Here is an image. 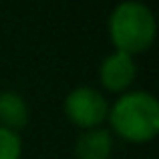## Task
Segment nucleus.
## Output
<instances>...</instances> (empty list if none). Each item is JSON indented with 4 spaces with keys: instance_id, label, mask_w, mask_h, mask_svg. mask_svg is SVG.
Instances as JSON below:
<instances>
[{
    "instance_id": "nucleus-1",
    "label": "nucleus",
    "mask_w": 159,
    "mask_h": 159,
    "mask_svg": "<svg viewBox=\"0 0 159 159\" xmlns=\"http://www.w3.org/2000/svg\"><path fill=\"white\" fill-rule=\"evenodd\" d=\"M117 135L129 141H149L159 131V103L147 91H127L107 113Z\"/></svg>"
},
{
    "instance_id": "nucleus-6",
    "label": "nucleus",
    "mask_w": 159,
    "mask_h": 159,
    "mask_svg": "<svg viewBox=\"0 0 159 159\" xmlns=\"http://www.w3.org/2000/svg\"><path fill=\"white\" fill-rule=\"evenodd\" d=\"M28 123V105L18 91H0V127L10 131L22 129Z\"/></svg>"
},
{
    "instance_id": "nucleus-7",
    "label": "nucleus",
    "mask_w": 159,
    "mask_h": 159,
    "mask_svg": "<svg viewBox=\"0 0 159 159\" xmlns=\"http://www.w3.org/2000/svg\"><path fill=\"white\" fill-rule=\"evenodd\" d=\"M22 139L16 131L0 127V159H20Z\"/></svg>"
},
{
    "instance_id": "nucleus-5",
    "label": "nucleus",
    "mask_w": 159,
    "mask_h": 159,
    "mask_svg": "<svg viewBox=\"0 0 159 159\" xmlns=\"http://www.w3.org/2000/svg\"><path fill=\"white\" fill-rule=\"evenodd\" d=\"M113 151V137L109 129L93 127L83 131L75 141L77 159H109Z\"/></svg>"
},
{
    "instance_id": "nucleus-4",
    "label": "nucleus",
    "mask_w": 159,
    "mask_h": 159,
    "mask_svg": "<svg viewBox=\"0 0 159 159\" xmlns=\"http://www.w3.org/2000/svg\"><path fill=\"white\" fill-rule=\"evenodd\" d=\"M135 73H137V66H135L133 54L123 51H115L107 54L103 58L101 66H99L101 83L109 91H125L133 83Z\"/></svg>"
},
{
    "instance_id": "nucleus-2",
    "label": "nucleus",
    "mask_w": 159,
    "mask_h": 159,
    "mask_svg": "<svg viewBox=\"0 0 159 159\" xmlns=\"http://www.w3.org/2000/svg\"><path fill=\"white\" fill-rule=\"evenodd\" d=\"M109 36L117 51L129 54L147 51L155 39V18L151 8L139 0L119 2L109 16Z\"/></svg>"
},
{
    "instance_id": "nucleus-3",
    "label": "nucleus",
    "mask_w": 159,
    "mask_h": 159,
    "mask_svg": "<svg viewBox=\"0 0 159 159\" xmlns=\"http://www.w3.org/2000/svg\"><path fill=\"white\" fill-rule=\"evenodd\" d=\"M107 113H109L107 99L95 87L89 85L75 87L65 99V115L79 127L85 129L97 127L101 121L107 119Z\"/></svg>"
}]
</instances>
